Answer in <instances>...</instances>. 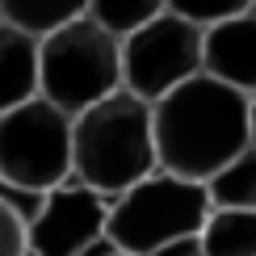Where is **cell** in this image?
Masks as SVG:
<instances>
[{
	"mask_svg": "<svg viewBox=\"0 0 256 256\" xmlns=\"http://www.w3.org/2000/svg\"><path fill=\"white\" fill-rule=\"evenodd\" d=\"M152 130L160 172L206 185L222 164L252 147L248 97L202 72L152 101Z\"/></svg>",
	"mask_w": 256,
	"mask_h": 256,
	"instance_id": "1",
	"label": "cell"
},
{
	"mask_svg": "<svg viewBox=\"0 0 256 256\" xmlns=\"http://www.w3.org/2000/svg\"><path fill=\"white\" fill-rule=\"evenodd\" d=\"M156 256H202V244H198V236L194 240H176V244H168V248H160Z\"/></svg>",
	"mask_w": 256,
	"mask_h": 256,
	"instance_id": "16",
	"label": "cell"
},
{
	"mask_svg": "<svg viewBox=\"0 0 256 256\" xmlns=\"http://www.w3.org/2000/svg\"><path fill=\"white\" fill-rule=\"evenodd\" d=\"M202 26L164 8L156 21L122 38V88L143 101H160L164 92L202 76Z\"/></svg>",
	"mask_w": 256,
	"mask_h": 256,
	"instance_id": "6",
	"label": "cell"
},
{
	"mask_svg": "<svg viewBox=\"0 0 256 256\" xmlns=\"http://www.w3.org/2000/svg\"><path fill=\"white\" fill-rule=\"evenodd\" d=\"M202 72L256 97V13H240L231 21L206 26L202 38Z\"/></svg>",
	"mask_w": 256,
	"mask_h": 256,
	"instance_id": "8",
	"label": "cell"
},
{
	"mask_svg": "<svg viewBox=\"0 0 256 256\" xmlns=\"http://www.w3.org/2000/svg\"><path fill=\"white\" fill-rule=\"evenodd\" d=\"M168 13L194 21V26H218V21H231L240 13H252V0H164Z\"/></svg>",
	"mask_w": 256,
	"mask_h": 256,
	"instance_id": "14",
	"label": "cell"
},
{
	"mask_svg": "<svg viewBox=\"0 0 256 256\" xmlns=\"http://www.w3.org/2000/svg\"><path fill=\"white\" fill-rule=\"evenodd\" d=\"M198 244L202 256H256V210H210Z\"/></svg>",
	"mask_w": 256,
	"mask_h": 256,
	"instance_id": "10",
	"label": "cell"
},
{
	"mask_svg": "<svg viewBox=\"0 0 256 256\" xmlns=\"http://www.w3.org/2000/svg\"><path fill=\"white\" fill-rule=\"evenodd\" d=\"M84 13H88V0H0V21L26 30L30 38H46L50 30Z\"/></svg>",
	"mask_w": 256,
	"mask_h": 256,
	"instance_id": "11",
	"label": "cell"
},
{
	"mask_svg": "<svg viewBox=\"0 0 256 256\" xmlns=\"http://www.w3.org/2000/svg\"><path fill=\"white\" fill-rule=\"evenodd\" d=\"M122 88V38L101 30L92 17L38 38V97L59 105L68 118Z\"/></svg>",
	"mask_w": 256,
	"mask_h": 256,
	"instance_id": "3",
	"label": "cell"
},
{
	"mask_svg": "<svg viewBox=\"0 0 256 256\" xmlns=\"http://www.w3.org/2000/svg\"><path fill=\"white\" fill-rule=\"evenodd\" d=\"M0 256H30L26 244V218L0 198Z\"/></svg>",
	"mask_w": 256,
	"mask_h": 256,
	"instance_id": "15",
	"label": "cell"
},
{
	"mask_svg": "<svg viewBox=\"0 0 256 256\" xmlns=\"http://www.w3.org/2000/svg\"><path fill=\"white\" fill-rule=\"evenodd\" d=\"M72 180V118L46 97L0 114V185L46 194Z\"/></svg>",
	"mask_w": 256,
	"mask_h": 256,
	"instance_id": "5",
	"label": "cell"
},
{
	"mask_svg": "<svg viewBox=\"0 0 256 256\" xmlns=\"http://www.w3.org/2000/svg\"><path fill=\"white\" fill-rule=\"evenodd\" d=\"M164 8H168L164 0H88V13L84 17H92L114 38H126L134 30H143L147 21H156Z\"/></svg>",
	"mask_w": 256,
	"mask_h": 256,
	"instance_id": "13",
	"label": "cell"
},
{
	"mask_svg": "<svg viewBox=\"0 0 256 256\" xmlns=\"http://www.w3.org/2000/svg\"><path fill=\"white\" fill-rule=\"evenodd\" d=\"M252 13H256V0H252Z\"/></svg>",
	"mask_w": 256,
	"mask_h": 256,
	"instance_id": "20",
	"label": "cell"
},
{
	"mask_svg": "<svg viewBox=\"0 0 256 256\" xmlns=\"http://www.w3.org/2000/svg\"><path fill=\"white\" fill-rule=\"evenodd\" d=\"M206 214H210L206 185L180 180V176L156 168L138 185L110 198L105 236L114 240L118 252L156 256L160 248H168L176 240H194L202 231V222H206Z\"/></svg>",
	"mask_w": 256,
	"mask_h": 256,
	"instance_id": "4",
	"label": "cell"
},
{
	"mask_svg": "<svg viewBox=\"0 0 256 256\" xmlns=\"http://www.w3.org/2000/svg\"><path fill=\"white\" fill-rule=\"evenodd\" d=\"M210 210H256V147L240 152L206 180Z\"/></svg>",
	"mask_w": 256,
	"mask_h": 256,
	"instance_id": "12",
	"label": "cell"
},
{
	"mask_svg": "<svg viewBox=\"0 0 256 256\" xmlns=\"http://www.w3.org/2000/svg\"><path fill=\"white\" fill-rule=\"evenodd\" d=\"M110 252H114V240H110V236H101L97 244H88V248H80L76 256H110Z\"/></svg>",
	"mask_w": 256,
	"mask_h": 256,
	"instance_id": "17",
	"label": "cell"
},
{
	"mask_svg": "<svg viewBox=\"0 0 256 256\" xmlns=\"http://www.w3.org/2000/svg\"><path fill=\"white\" fill-rule=\"evenodd\" d=\"M156 168L160 160L152 101L134 97L130 88H118L72 118V176L80 185L97 189L105 198H118L122 189L138 185Z\"/></svg>",
	"mask_w": 256,
	"mask_h": 256,
	"instance_id": "2",
	"label": "cell"
},
{
	"mask_svg": "<svg viewBox=\"0 0 256 256\" xmlns=\"http://www.w3.org/2000/svg\"><path fill=\"white\" fill-rule=\"evenodd\" d=\"M38 97V38L0 21V114Z\"/></svg>",
	"mask_w": 256,
	"mask_h": 256,
	"instance_id": "9",
	"label": "cell"
},
{
	"mask_svg": "<svg viewBox=\"0 0 256 256\" xmlns=\"http://www.w3.org/2000/svg\"><path fill=\"white\" fill-rule=\"evenodd\" d=\"M110 256H130V252H118V248H114V252H110Z\"/></svg>",
	"mask_w": 256,
	"mask_h": 256,
	"instance_id": "19",
	"label": "cell"
},
{
	"mask_svg": "<svg viewBox=\"0 0 256 256\" xmlns=\"http://www.w3.org/2000/svg\"><path fill=\"white\" fill-rule=\"evenodd\" d=\"M105 218H110V198L80 185L76 176L63 180L42 194L34 218L26 222L30 256H76L105 236Z\"/></svg>",
	"mask_w": 256,
	"mask_h": 256,
	"instance_id": "7",
	"label": "cell"
},
{
	"mask_svg": "<svg viewBox=\"0 0 256 256\" xmlns=\"http://www.w3.org/2000/svg\"><path fill=\"white\" fill-rule=\"evenodd\" d=\"M248 134H252V147H256V97H248Z\"/></svg>",
	"mask_w": 256,
	"mask_h": 256,
	"instance_id": "18",
	"label": "cell"
}]
</instances>
